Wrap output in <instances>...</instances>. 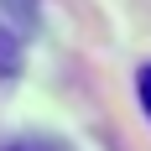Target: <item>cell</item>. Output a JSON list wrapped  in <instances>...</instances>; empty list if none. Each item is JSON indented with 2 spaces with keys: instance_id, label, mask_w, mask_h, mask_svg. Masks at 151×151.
Returning <instances> with one entry per match:
<instances>
[{
  "instance_id": "6da1fadb",
  "label": "cell",
  "mask_w": 151,
  "mask_h": 151,
  "mask_svg": "<svg viewBox=\"0 0 151 151\" xmlns=\"http://www.w3.org/2000/svg\"><path fill=\"white\" fill-rule=\"evenodd\" d=\"M16 73H21V37L0 26V78H16Z\"/></svg>"
},
{
  "instance_id": "3957f363",
  "label": "cell",
  "mask_w": 151,
  "mask_h": 151,
  "mask_svg": "<svg viewBox=\"0 0 151 151\" xmlns=\"http://www.w3.org/2000/svg\"><path fill=\"white\" fill-rule=\"evenodd\" d=\"M141 104H146V115H151V68L141 73Z\"/></svg>"
},
{
  "instance_id": "7a4b0ae2",
  "label": "cell",
  "mask_w": 151,
  "mask_h": 151,
  "mask_svg": "<svg viewBox=\"0 0 151 151\" xmlns=\"http://www.w3.org/2000/svg\"><path fill=\"white\" fill-rule=\"evenodd\" d=\"M0 151H68V146L52 141V136H21V141H11V146H0Z\"/></svg>"
}]
</instances>
